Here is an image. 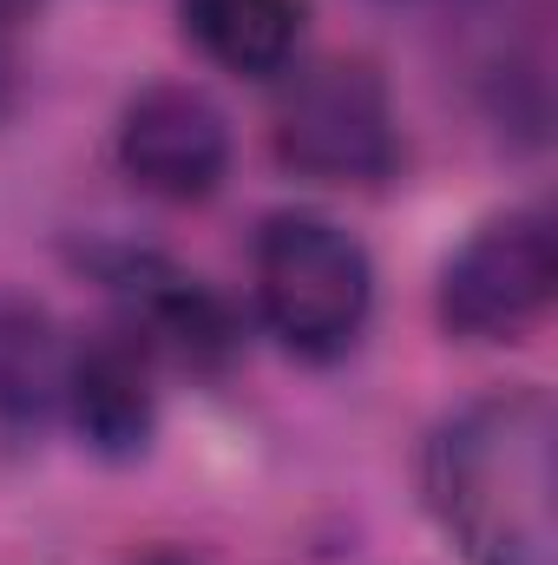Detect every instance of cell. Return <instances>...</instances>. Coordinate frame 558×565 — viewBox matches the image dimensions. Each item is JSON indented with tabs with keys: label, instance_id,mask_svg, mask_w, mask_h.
Returning <instances> with one entry per match:
<instances>
[{
	"label": "cell",
	"instance_id": "obj_1",
	"mask_svg": "<svg viewBox=\"0 0 558 565\" xmlns=\"http://www.w3.org/2000/svg\"><path fill=\"white\" fill-rule=\"evenodd\" d=\"M552 447L546 388L486 395L427 440V507L466 565H558Z\"/></svg>",
	"mask_w": 558,
	"mask_h": 565
},
{
	"label": "cell",
	"instance_id": "obj_2",
	"mask_svg": "<svg viewBox=\"0 0 558 565\" xmlns=\"http://www.w3.org/2000/svg\"><path fill=\"white\" fill-rule=\"evenodd\" d=\"M257 309L282 349L329 362L362 335L375 309V264L342 224L282 211L257 237Z\"/></svg>",
	"mask_w": 558,
	"mask_h": 565
},
{
	"label": "cell",
	"instance_id": "obj_3",
	"mask_svg": "<svg viewBox=\"0 0 558 565\" xmlns=\"http://www.w3.org/2000/svg\"><path fill=\"white\" fill-rule=\"evenodd\" d=\"M277 151L302 178L322 184H382L401 158L395 106L375 66L322 60L309 66L277 113Z\"/></svg>",
	"mask_w": 558,
	"mask_h": 565
},
{
	"label": "cell",
	"instance_id": "obj_4",
	"mask_svg": "<svg viewBox=\"0 0 558 565\" xmlns=\"http://www.w3.org/2000/svg\"><path fill=\"white\" fill-rule=\"evenodd\" d=\"M558 289V237L546 211H506L480 224L440 270V322L460 342L526 335Z\"/></svg>",
	"mask_w": 558,
	"mask_h": 565
},
{
	"label": "cell",
	"instance_id": "obj_5",
	"mask_svg": "<svg viewBox=\"0 0 558 565\" xmlns=\"http://www.w3.org/2000/svg\"><path fill=\"white\" fill-rule=\"evenodd\" d=\"M119 164L132 184L171 204H197L230 171V119L197 86H151L126 106L119 126Z\"/></svg>",
	"mask_w": 558,
	"mask_h": 565
},
{
	"label": "cell",
	"instance_id": "obj_6",
	"mask_svg": "<svg viewBox=\"0 0 558 565\" xmlns=\"http://www.w3.org/2000/svg\"><path fill=\"white\" fill-rule=\"evenodd\" d=\"M66 408H73V427L99 447V454H112V460H126V454H139L144 440H151V427H158V395H151V362H144V342L139 335H106V342H93L79 362H66Z\"/></svg>",
	"mask_w": 558,
	"mask_h": 565
},
{
	"label": "cell",
	"instance_id": "obj_7",
	"mask_svg": "<svg viewBox=\"0 0 558 565\" xmlns=\"http://www.w3.org/2000/svg\"><path fill=\"white\" fill-rule=\"evenodd\" d=\"M112 277H119V289H126L139 329L158 342V349H171L178 362L217 369V362L230 355L237 322H230V309H224L197 277H184V270H171V264H158V257H126Z\"/></svg>",
	"mask_w": 558,
	"mask_h": 565
},
{
	"label": "cell",
	"instance_id": "obj_8",
	"mask_svg": "<svg viewBox=\"0 0 558 565\" xmlns=\"http://www.w3.org/2000/svg\"><path fill=\"white\" fill-rule=\"evenodd\" d=\"M184 33L224 73L270 79L296 60L302 0H184Z\"/></svg>",
	"mask_w": 558,
	"mask_h": 565
},
{
	"label": "cell",
	"instance_id": "obj_9",
	"mask_svg": "<svg viewBox=\"0 0 558 565\" xmlns=\"http://www.w3.org/2000/svg\"><path fill=\"white\" fill-rule=\"evenodd\" d=\"M66 388V362L33 309H0V422L40 427L53 395Z\"/></svg>",
	"mask_w": 558,
	"mask_h": 565
},
{
	"label": "cell",
	"instance_id": "obj_10",
	"mask_svg": "<svg viewBox=\"0 0 558 565\" xmlns=\"http://www.w3.org/2000/svg\"><path fill=\"white\" fill-rule=\"evenodd\" d=\"M33 7H40V0H0V26H7V20H26Z\"/></svg>",
	"mask_w": 558,
	"mask_h": 565
},
{
	"label": "cell",
	"instance_id": "obj_11",
	"mask_svg": "<svg viewBox=\"0 0 558 565\" xmlns=\"http://www.w3.org/2000/svg\"><path fill=\"white\" fill-rule=\"evenodd\" d=\"M139 565H197V559H184V553H151V559H139Z\"/></svg>",
	"mask_w": 558,
	"mask_h": 565
}]
</instances>
